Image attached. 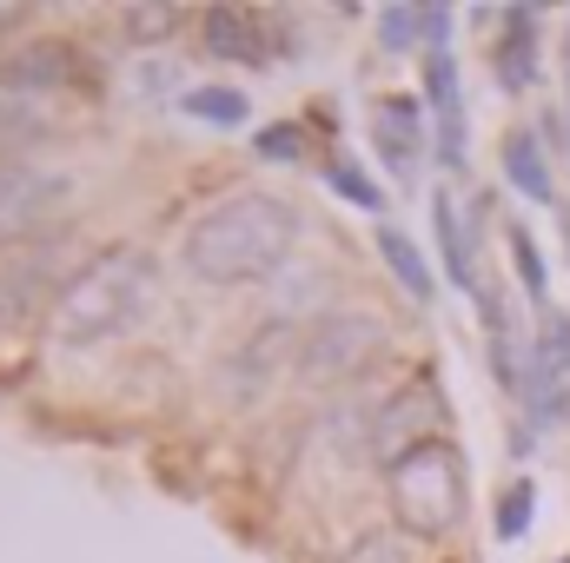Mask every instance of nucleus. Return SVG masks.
<instances>
[{
	"label": "nucleus",
	"mask_w": 570,
	"mask_h": 563,
	"mask_svg": "<svg viewBox=\"0 0 570 563\" xmlns=\"http://www.w3.org/2000/svg\"><path fill=\"white\" fill-rule=\"evenodd\" d=\"M253 152H259V159H285V166H292V159L305 152V140H298V127H266V134L253 140Z\"/></svg>",
	"instance_id": "4be33fe9"
},
{
	"label": "nucleus",
	"mask_w": 570,
	"mask_h": 563,
	"mask_svg": "<svg viewBox=\"0 0 570 563\" xmlns=\"http://www.w3.org/2000/svg\"><path fill=\"white\" fill-rule=\"evenodd\" d=\"M292 239H298V213L273 199V192H233L219 206H206L186 239H179V259L186 273L206 285H253L273 279L285 259H292Z\"/></svg>",
	"instance_id": "f03ea898"
},
{
	"label": "nucleus",
	"mask_w": 570,
	"mask_h": 563,
	"mask_svg": "<svg viewBox=\"0 0 570 563\" xmlns=\"http://www.w3.org/2000/svg\"><path fill=\"white\" fill-rule=\"evenodd\" d=\"M531 511H538V484H531V477H511V484H504V497H498V511H491L498 544H518V537L531 531Z\"/></svg>",
	"instance_id": "dca6fc26"
},
{
	"label": "nucleus",
	"mask_w": 570,
	"mask_h": 563,
	"mask_svg": "<svg viewBox=\"0 0 570 563\" xmlns=\"http://www.w3.org/2000/svg\"><path fill=\"white\" fill-rule=\"evenodd\" d=\"M120 27H127V40H166L179 27V7H127Z\"/></svg>",
	"instance_id": "412c9836"
},
{
	"label": "nucleus",
	"mask_w": 570,
	"mask_h": 563,
	"mask_svg": "<svg viewBox=\"0 0 570 563\" xmlns=\"http://www.w3.org/2000/svg\"><path fill=\"white\" fill-rule=\"evenodd\" d=\"M7 27H20V7H0V33H7Z\"/></svg>",
	"instance_id": "5701e85b"
},
{
	"label": "nucleus",
	"mask_w": 570,
	"mask_h": 563,
	"mask_svg": "<svg viewBox=\"0 0 570 563\" xmlns=\"http://www.w3.org/2000/svg\"><path fill=\"white\" fill-rule=\"evenodd\" d=\"M425 100H431V113H438V152H444V166L458 172V166H464V93H458V60H451V47H438L425 60Z\"/></svg>",
	"instance_id": "9d476101"
},
{
	"label": "nucleus",
	"mask_w": 570,
	"mask_h": 563,
	"mask_svg": "<svg viewBox=\"0 0 570 563\" xmlns=\"http://www.w3.org/2000/svg\"><path fill=\"white\" fill-rule=\"evenodd\" d=\"M379 345H385V325H379V318H365V312H338V318H325V325L305 338L298 372H305L312 385H332V378H352Z\"/></svg>",
	"instance_id": "39448f33"
},
{
	"label": "nucleus",
	"mask_w": 570,
	"mask_h": 563,
	"mask_svg": "<svg viewBox=\"0 0 570 563\" xmlns=\"http://www.w3.org/2000/svg\"><path fill=\"white\" fill-rule=\"evenodd\" d=\"M179 113H186V120H206V127H246L253 100H246L239 87H186V93H179Z\"/></svg>",
	"instance_id": "4468645a"
},
{
	"label": "nucleus",
	"mask_w": 570,
	"mask_h": 563,
	"mask_svg": "<svg viewBox=\"0 0 570 563\" xmlns=\"http://www.w3.org/2000/svg\"><path fill=\"white\" fill-rule=\"evenodd\" d=\"M73 192V172L67 166H47V159H0V246L7 239H27L40 233Z\"/></svg>",
	"instance_id": "20e7f679"
},
{
	"label": "nucleus",
	"mask_w": 570,
	"mask_h": 563,
	"mask_svg": "<svg viewBox=\"0 0 570 563\" xmlns=\"http://www.w3.org/2000/svg\"><path fill=\"white\" fill-rule=\"evenodd\" d=\"M511 266H518V279H524V292H531L538 305H551V279H544V253H538V239H531L524 226H511Z\"/></svg>",
	"instance_id": "a211bd4d"
},
{
	"label": "nucleus",
	"mask_w": 570,
	"mask_h": 563,
	"mask_svg": "<svg viewBox=\"0 0 570 563\" xmlns=\"http://www.w3.org/2000/svg\"><path fill=\"white\" fill-rule=\"evenodd\" d=\"M325 186H332L338 199L365 206V213H379V206H385V192H379V186H372V179H365V172H358L352 159H332V166H325Z\"/></svg>",
	"instance_id": "aec40b11"
},
{
	"label": "nucleus",
	"mask_w": 570,
	"mask_h": 563,
	"mask_svg": "<svg viewBox=\"0 0 570 563\" xmlns=\"http://www.w3.org/2000/svg\"><path fill=\"white\" fill-rule=\"evenodd\" d=\"M338 563H412V537L405 531H365V537H352V551Z\"/></svg>",
	"instance_id": "6ab92c4d"
},
{
	"label": "nucleus",
	"mask_w": 570,
	"mask_h": 563,
	"mask_svg": "<svg viewBox=\"0 0 570 563\" xmlns=\"http://www.w3.org/2000/svg\"><path fill=\"white\" fill-rule=\"evenodd\" d=\"M392 477V511L405 524V537H444L464 517V457L451 437H425L399 457H385Z\"/></svg>",
	"instance_id": "7ed1b4c3"
},
{
	"label": "nucleus",
	"mask_w": 570,
	"mask_h": 563,
	"mask_svg": "<svg viewBox=\"0 0 570 563\" xmlns=\"http://www.w3.org/2000/svg\"><path fill=\"white\" fill-rule=\"evenodd\" d=\"M504 179L531 199V206H551L558 199V179H551V159H544V146L531 140V134H504Z\"/></svg>",
	"instance_id": "9b49d317"
},
{
	"label": "nucleus",
	"mask_w": 570,
	"mask_h": 563,
	"mask_svg": "<svg viewBox=\"0 0 570 563\" xmlns=\"http://www.w3.org/2000/svg\"><path fill=\"white\" fill-rule=\"evenodd\" d=\"M498 27L504 33L491 40V80H498V93H531L538 87V13L504 7Z\"/></svg>",
	"instance_id": "6e6552de"
},
{
	"label": "nucleus",
	"mask_w": 570,
	"mask_h": 563,
	"mask_svg": "<svg viewBox=\"0 0 570 563\" xmlns=\"http://www.w3.org/2000/svg\"><path fill=\"white\" fill-rule=\"evenodd\" d=\"M379 259L392 266V279L405 285V298H431V266H425V253L399 233V226H385L379 233Z\"/></svg>",
	"instance_id": "2eb2a0df"
},
{
	"label": "nucleus",
	"mask_w": 570,
	"mask_h": 563,
	"mask_svg": "<svg viewBox=\"0 0 570 563\" xmlns=\"http://www.w3.org/2000/svg\"><path fill=\"white\" fill-rule=\"evenodd\" d=\"M7 120H13V113H7V107H0V140H7Z\"/></svg>",
	"instance_id": "b1692460"
},
{
	"label": "nucleus",
	"mask_w": 570,
	"mask_h": 563,
	"mask_svg": "<svg viewBox=\"0 0 570 563\" xmlns=\"http://www.w3.org/2000/svg\"><path fill=\"white\" fill-rule=\"evenodd\" d=\"M538 358H544L551 378H570V312L564 305H544V318H538Z\"/></svg>",
	"instance_id": "f3484780"
},
{
	"label": "nucleus",
	"mask_w": 570,
	"mask_h": 563,
	"mask_svg": "<svg viewBox=\"0 0 570 563\" xmlns=\"http://www.w3.org/2000/svg\"><path fill=\"white\" fill-rule=\"evenodd\" d=\"M266 27H273V13H259V7H206L199 13L206 53L239 60V67H273L279 60V40H266Z\"/></svg>",
	"instance_id": "0eeeda50"
},
{
	"label": "nucleus",
	"mask_w": 570,
	"mask_h": 563,
	"mask_svg": "<svg viewBox=\"0 0 570 563\" xmlns=\"http://www.w3.org/2000/svg\"><path fill=\"white\" fill-rule=\"evenodd\" d=\"M444 33H451V7H385L379 13L385 53H412L419 40H444Z\"/></svg>",
	"instance_id": "f8f14e48"
},
{
	"label": "nucleus",
	"mask_w": 570,
	"mask_h": 563,
	"mask_svg": "<svg viewBox=\"0 0 570 563\" xmlns=\"http://www.w3.org/2000/svg\"><path fill=\"white\" fill-rule=\"evenodd\" d=\"M159 298V266L146 246H107L94 253L47 305V345L53 352H94L127 332H140Z\"/></svg>",
	"instance_id": "f257e3e1"
},
{
	"label": "nucleus",
	"mask_w": 570,
	"mask_h": 563,
	"mask_svg": "<svg viewBox=\"0 0 570 563\" xmlns=\"http://www.w3.org/2000/svg\"><path fill=\"white\" fill-rule=\"evenodd\" d=\"M431 233H438V253H444V279L458 292H478L471 279V246H464V219H458V199L451 192H431Z\"/></svg>",
	"instance_id": "ddd939ff"
},
{
	"label": "nucleus",
	"mask_w": 570,
	"mask_h": 563,
	"mask_svg": "<svg viewBox=\"0 0 570 563\" xmlns=\"http://www.w3.org/2000/svg\"><path fill=\"white\" fill-rule=\"evenodd\" d=\"M564 563H570V557H564Z\"/></svg>",
	"instance_id": "393cba45"
},
{
	"label": "nucleus",
	"mask_w": 570,
	"mask_h": 563,
	"mask_svg": "<svg viewBox=\"0 0 570 563\" xmlns=\"http://www.w3.org/2000/svg\"><path fill=\"white\" fill-rule=\"evenodd\" d=\"M372 140H379V159L392 166V179H412L419 159H425V113H419V100H405V93L379 100L372 107Z\"/></svg>",
	"instance_id": "1a4fd4ad"
},
{
	"label": "nucleus",
	"mask_w": 570,
	"mask_h": 563,
	"mask_svg": "<svg viewBox=\"0 0 570 563\" xmlns=\"http://www.w3.org/2000/svg\"><path fill=\"white\" fill-rule=\"evenodd\" d=\"M73 87V53L60 40H27L20 53L0 60V107L20 113V107H40V100H60Z\"/></svg>",
	"instance_id": "423d86ee"
}]
</instances>
